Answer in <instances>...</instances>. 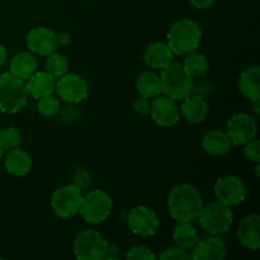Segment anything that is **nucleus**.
Masks as SVG:
<instances>
[{
    "label": "nucleus",
    "instance_id": "31",
    "mask_svg": "<svg viewBox=\"0 0 260 260\" xmlns=\"http://www.w3.org/2000/svg\"><path fill=\"white\" fill-rule=\"evenodd\" d=\"M126 258L129 260H154L156 256L152 253L151 249L146 248V246L139 245L134 246V248L127 253Z\"/></svg>",
    "mask_w": 260,
    "mask_h": 260
},
{
    "label": "nucleus",
    "instance_id": "24",
    "mask_svg": "<svg viewBox=\"0 0 260 260\" xmlns=\"http://www.w3.org/2000/svg\"><path fill=\"white\" fill-rule=\"evenodd\" d=\"M136 89L140 95L147 99L155 98L161 93V85H160V76L152 71H145L137 78Z\"/></svg>",
    "mask_w": 260,
    "mask_h": 260
},
{
    "label": "nucleus",
    "instance_id": "14",
    "mask_svg": "<svg viewBox=\"0 0 260 260\" xmlns=\"http://www.w3.org/2000/svg\"><path fill=\"white\" fill-rule=\"evenodd\" d=\"M150 116L156 124L161 127H173L180 118L179 107L169 96H155L150 108Z\"/></svg>",
    "mask_w": 260,
    "mask_h": 260
},
{
    "label": "nucleus",
    "instance_id": "25",
    "mask_svg": "<svg viewBox=\"0 0 260 260\" xmlns=\"http://www.w3.org/2000/svg\"><path fill=\"white\" fill-rule=\"evenodd\" d=\"M173 239L177 246L185 250H192L193 246L198 241V234L197 230L190 225V222H179L173 234Z\"/></svg>",
    "mask_w": 260,
    "mask_h": 260
},
{
    "label": "nucleus",
    "instance_id": "33",
    "mask_svg": "<svg viewBox=\"0 0 260 260\" xmlns=\"http://www.w3.org/2000/svg\"><path fill=\"white\" fill-rule=\"evenodd\" d=\"M132 108L140 116H147L150 114V108H151V102L150 99L145 98V96H141V98L136 99L132 104Z\"/></svg>",
    "mask_w": 260,
    "mask_h": 260
},
{
    "label": "nucleus",
    "instance_id": "16",
    "mask_svg": "<svg viewBox=\"0 0 260 260\" xmlns=\"http://www.w3.org/2000/svg\"><path fill=\"white\" fill-rule=\"evenodd\" d=\"M174 52L168 43L152 42L144 52V61L147 66L155 70H162L174 61Z\"/></svg>",
    "mask_w": 260,
    "mask_h": 260
},
{
    "label": "nucleus",
    "instance_id": "36",
    "mask_svg": "<svg viewBox=\"0 0 260 260\" xmlns=\"http://www.w3.org/2000/svg\"><path fill=\"white\" fill-rule=\"evenodd\" d=\"M119 254V246L117 245H109L108 244V248H107V256L106 259H116Z\"/></svg>",
    "mask_w": 260,
    "mask_h": 260
},
{
    "label": "nucleus",
    "instance_id": "9",
    "mask_svg": "<svg viewBox=\"0 0 260 260\" xmlns=\"http://www.w3.org/2000/svg\"><path fill=\"white\" fill-rule=\"evenodd\" d=\"M226 134L233 145H245L256 137L258 124L250 114L236 113L229 119L226 124Z\"/></svg>",
    "mask_w": 260,
    "mask_h": 260
},
{
    "label": "nucleus",
    "instance_id": "39",
    "mask_svg": "<svg viewBox=\"0 0 260 260\" xmlns=\"http://www.w3.org/2000/svg\"><path fill=\"white\" fill-rule=\"evenodd\" d=\"M251 103H253L254 112H255L256 114H259V99H255V101H251Z\"/></svg>",
    "mask_w": 260,
    "mask_h": 260
},
{
    "label": "nucleus",
    "instance_id": "10",
    "mask_svg": "<svg viewBox=\"0 0 260 260\" xmlns=\"http://www.w3.org/2000/svg\"><path fill=\"white\" fill-rule=\"evenodd\" d=\"M55 90L63 102L76 104L88 98L89 85L81 76L68 73L56 80Z\"/></svg>",
    "mask_w": 260,
    "mask_h": 260
},
{
    "label": "nucleus",
    "instance_id": "22",
    "mask_svg": "<svg viewBox=\"0 0 260 260\" xmlns=\"http://www.w3.org/2000/svg\"><path fill=\"white\" fill-rule=\"evenodd\" d=\"M260 69L259 66H251L244 70L239 78V90L249 101L260 98Z\"/></svg>",
    "mask_w": 260,
    "mask_h": 260
},
{
    "label": "nucleus",
    "instance_id": "12",
    "mask_svg": "<svg viewBox=\"0 0 260 260\" xmlns=\"http://www.w3.org/2000/svg\"><path fill=\"white\" fill-rule=\"evenodd\" d=\"M127 222L132 233L144 238L154 235L159 228V218L156 213L145 206L132 208L127 217Z\"/></svg>",
    "mask_w": 260,
    "mask_h": 260
},
{
    "label": "nucleus",
    "instance_id": "32",
    "mask_svg": "<svg viewBox=\"0 0 260 260\" xmlns=\"http://www.w3.org/2000/svg\"><path fill=\"white\" fill-rule=\"evenodd\" d=\"M244 155L248 157L250 161L259 164L260 161V144L258 140H251L244 145Z\"/></svg>",
    "mask_w": 260,
    "mask_h": 260
},
{
    "label": "nucleus",
    "instance_id": "11",
    "mask_svg": "<svg viewBox=\"0 0 260 260\" xmlns=\"http://www.w3.org/2000/svg\"><path fill=\"white\" fill-rule=\"evenodd\" d=\"M215 196L218 202L229 207H234L244 202L246 197V188L239 178L234 175H225L216 182Z\"/></svg>",
    "mask_w": 260,
    "mask_h": 260
},
{
    "label": "nucleus",
    "instance_id": "13",
    "mask_svg": "<svg viewBox=\"0 0 260 260\" xmlns=\"http://www.w3.org/2000/svg\"><path fill=\"white\" fill-rule=\"evenodd\" d=\"M29 51L40 56H48L58 48L57 35L46 27L32 28L25 37Z\"/></svg>",
    "mask_w": 260,
    "mask_h": 260
},
{
    "label": "nucleus",
    "instance_id": "18",
    "mask_svg": "<svg viewBox=\"0 0 260 260\" xmlns=\"http://www.w3.org/2000/svg\"><path fill=\"white\" fill-rule=\"evenodd\" d=\"M260 217L259 215H249L240 221L238 228L239 241L245 248L258 250L260 248Z\"/></svg>",
    "mask_w": 260,
    "mask_h": 260
},
{
    "label": "nucleus",
    "instance_id": "19",
    "mask_svg": "<svg viewBox=\"0 0 260 260\" xmlns=\"http://www.w3.org/2000/svg\"><path fill=\"white\" fill-rule=\"evenodd\" d=\"M180 112L190 123H201L205 121L210 112L208 103L205 98L197 94H189L187 98L183 99V104L180 107Z\"/></svg>",
    "mask_w": 260,
    "mask_h": 260
},
{
    "label": "nucleus",
    "instance_id": "20",
    "mask_svg": "<svg viewBox=\"0 0 260 260\" xmlns=\"http://www.w3.org/2000/svg\"><path fill=\"white\" fill-rule=\"evenodd\" d=\"M3 160H4V167L7 172L14 177H24L30 172V168H32V159L29 154L19 147L9 150L7 155L3 156Z\"/></svg>",
    "mask_w": 260,
    "mask_h": 260
},
{
    "label": "nucleus",
    "instance_id": "35",
    "mask_svg": "<svg viewBox=\"0 0 260 260\" xmlns=\"http://www.w3.org/2000/svg\"><path fill=\"white\" fill-rule=\"evenodd\" d=\"M196 9H207V8L212 7L215 4V0H188Z\"/></svg>",
    "mask_w": 260,
    "mask_h": 260
},
{
    "label": "nucleus",
    "instance_id": "37",
    "mask_svg": "<svg viewBox=\"0 0 260 260\" xmlns=\"http://www.w3.org/2000/svg\"><path fill=\"white\" fill-rule=\"evenodd\" d=\"M71 40L70 33L68 32H61L60 35H57V42L58 46H66Z\"/></svg>",
    "mask_w": 260,
    "mask_h": 260
},
{
    "label": "nucleus",
    "instance_id": "2",
    "mask_svg": "<svg viewBox=\"0 0 260 260\" xmlns=\"http://www.w3.org/2000/svg\"><path fill=\"white\" fill-rule=\"evenodd\" d=\"M168 45L174 55H187L200 46L202 30L200 24L192 19H179L169 28Z\"/></svg>",
    "mask_w": 260,
    "mask_h": 260
},
{
    "label": "nucleus",
    "instance_id": "27",
    "mask_svg": "<svg viewBox=\"0 0 260 260\" xmlns=\"http://www.w3.org/2000/svg\"><path fill=\"white\" fill-rule=\"evenodd\" d=\"M46 71L55 79L61 78L69 73V61L62 53L52 52L47 56V60L45 62Z\"/></svg>",
    "mask_w": 260,
    "mask_h": 260
},
{
    "label": "nucleus",
    "instance_id": "40",
    "mask_svg": "<svg viewBox=\"0 0 260 260\" xmlns=\"http://www.w3.org/2000/svg\"><path fill=\"white\" fill-rule=\"evenodd\" d=\"M3 156H4V150H3L2 147H0V161H2Z\"/></svg>",
    "mask_w": 260,
    "mask_h": 260
},
{
    "label": "nucleus",
    "instance_id": "5",
    "mask_svg": "<svg viewBox=\"0 0 260 260\" xmlns=\"http://www.w3.org/2000/svg\"><path fill=\"white\" fill-rule=\"evenodd\" d=\"M113 202L111 196L102 189H94L83 196L79 213L85 222L98 225L106 221L111 215Z\"/></svg>",
    "mask_w": 260,
    "mask_h": 260
},
{
    "label": "nucleus",
    "instance_id": "34",
    "mask_svg": "<svg viewBox=\"0 0 260 260\" xmlns=\"http://www.w3.org/2000/svg\"><path fill=\"white\" fill-rule=\"evenodd\" d=\"M74 185L79 188V189H83L86 185H89V174L85 170H78L75 173V177H74Z\"/></svg>",
    "mask_w": 260,
    "mask_h": 260
},
{
    "label": "nucleus",
    "instance_id": "26",
    "mask_svg": "<svg viewBox=\"0 0 260 260\" xmlns=\"http://www.w3.org/2000/svg\"><path fill=\"white\" fill-rule=\"evenodd\" d=\"M183 66H184L185 71L193 79L203 78L208 73V70H210V63H208V60L206 58V56L202 55V53L194 52V51L185 55Z\"/></svg>",
    "mask_w": 260,
    "mask_h": 260
},
{
    "label": "nucleus",
    "instance_id": "29",
    "mask_svg": "<svg viewBox=\"0 0 260 260\" xmlns=\"http://www.w3.org/2000/svg\"><path fill=\"white\" fill-rule=\"evenodd\" d=\"M38 112L43 117H55L60 111V102L52 95L38 99Z\"/></svg>",
    "mask_w": 260,
    "mask_h": 260
},
{
    "label": "nucleus",
    "instance_id": "17",
    "mask_svg": "<svg viewBox=\"0 0 260 260\" xmlns=\"http://www.w3.org/2000/svg\"><path fill=\"white\" fill-rule=\"evenodd\" d=\"M25 89L28 95L35 99L52 95L56 89V79L47 71H36L27 79Z\"/></svg>",
    "mask_w": 260,
    "mask_h": 260
},
{
    "label": "nucleus",
    "instance_id": "28",
    "mask_svg": "<svg viewBox=\"0 0 260 260\" xmlns=\"http://www.w3.org/2000/svg\"><path fill=\"white\" fill-rule=\"evenodd\" d=\"M20 142H22V135L15 127H7L0 131V147L4 151L19 147Z\"/></svg>",
    "mask_w": 260,
    "mask_h": 260
},
{
    "label": "nucleus",
    "instance_id": "4",
    "mask_svg": "<svg viewBox=\"0 0 260 260\" xmlns=\"http://www.w3.org/2000/svg\"><path fill=\"white\" fill-rule=\"evenodd\" d=\"M27 96L24 80L10 73L0 75V112L17 113L27 104Z\"/></svg>",
    "mask_w": 260,
    "mask_h": 260
},
{
    "label": "nucleus",
    "instance_id": "23",
    "mask_svg": "<svg viewBox=\"0 0 260 260\" xmlns=\"http://www.w3.org/2000/svg\"><path fill=\"white\" fill-rule=\"evenodd\" d=\"M38 62L35 55L30 52H19L10 60V74L22 80H27L33 73L37 71Z\"/></svg>",
    "mask_w": 260,
    "mask_h": 260
},
{
    "label": "nucleus",
    "instance_id": "38",
    "mask_svg": "<svg viewBox=\"0 0 260 260\" xmlns=\"http://www.w3.org/2000/svg\"><path fill=\"white\" fill-rule=\"evenodd\" d=\"M8 57V52H7V48L4 47L3 45H0V68L5 63Z\"/></svg>",
    "mask_w": 260,
    "mask_h": 260
},
{
    "label": "nucleus",
    "instance_id": "30",
    "mask_svg": "<svg viewBox=\"0 0 260 260\" xmlns=\"http://www.w3.org/2000/svg\"><path fill=\"white\" fill-rule=\"evenodd\" d=\"M160 259L162 260H188L193 259L192 254L185 249L175 246V248H168L162 251L159 255Z\"/></svg>",
    "mask_w": 260,
    "mask_h": 260
},
{
    "label": "nucleus",
    "instance_id": "3",
    "mask_svg": "<svg viewBox=\"0 0 260 260\" xmlns=\"http://www.w3.org/2000/svg\"><path fill=\"white\" fill-rule=\"evenodd\" d=\"M192 76L185 71L182 63H170L162 69L160 74V85L161 93L174 101H183L189 94H192L193 88Z\"/></svg>",
    "mask_w": 260,
    "mask_h": 260
},
{
    "label": "nucleus",
    "instance_id": "21",
    "mask_svg": "<svg viewBox=\"0 0 260 260\" xmlns=\"http://www.w3.org/2000/svg\"><path fill=\"white\" fill-rule=\"evenodd\" d=\"M202 146L207 154L213 156H225L233 149L230 139L228 134L218 129L207 132L202 140Z\"/></svg>",
    "mask_w": 260,
    "mask_h": 260
},
{
    "label": "nucleus",
    "instance_id": "1",
    "mask_svg": "<svg viewBox=\"0 0 260 260\" xmlns=\"http://www.w3.org/2000/svg\"><path fill=\"white\" fill-rule=\"evenodd\" d=\"M202 207V196L193 185L178 184L170 190L168 208L173 220L177 222H192L197 220Z\"/></svg>",
    "mask_w": 260,
    "mask_h": 260
},
{
    "label": "nucleus",
    "instance_id": "7",
    "mask_svg": "<svg viewBox=\"0 0 260 260\" xmlns=\"http://www.w3.org/2000/svg\"><path fill=\"white\" fill-rule=\"evenodd\" d=\"M108 241L95 230H83L76 235L73 251L79 260H103L107 256Z\"/></svg>",
    "mask_w": 260,
    "mask_h": 260
},
{
    "label": "nucleus",
    "instance_id": "41",
    "mask_svg": "<svg viewBox=\"0 0 260 260\" xmlns=\"http://www.w3.org/2000/svg\"><path fill=\"white\" fill-rule=\"evenodd\" d=\"M255 172H256V175H258V177H259V165H256V168H255Z\"/></svg>",
    "mask_w": 260,
    "mask_h": 260
},
{
    "label": "nucleus",
    "instance_id": "15",
    "mask_svg": "<svg viewBox=\"0 0 260 260\" xmlns=\"http://www.w3.org/2000/svg\"><path fill=\"white\" fill-rule=\"evenodd\" d=\"M228 254L225 241L217 235L203 238L192 249V258L196 260H223Z\"/></svg>",
    "mask_w": 260,
    "mask_h": 260
},
{
    "label": "nucleus",
    "instance_id": "6",
    "mask_svg": "<svg viewBox=\"0 0 260 260\" xmlns=\"http://www.w3.org/2000/svg\"><path fill=\"white\" fill-rule=\"evenodd\" d=\"M200 225L206 233L211 235H220L230 230L234 222V213L230 207L221 202H211L203 205L201 210Z\"/></svg>",
    "mask_w": 260,
    "mask_h": 260
},
{
    "label": "nucleus",
    "instance_id": "8",
    "mask_svg": "<svg viewBox=\"0 0 260 260\" xmlns=\"http://www.w3.org/2000/svg\"><path fill=\"white\" fill-rule=\"evenodd\" d=\"M81 200H83L81 189L74 184H68L53 192L51 198V207L57 217L69 220L79 213Z\"/></svg>",
    "mask_w": 260,
    "mask_h": 260
}]
</instances>
